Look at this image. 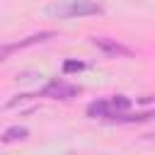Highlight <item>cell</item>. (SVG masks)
<instances>
[{
  "label": "cell",
  "instance_id": "6da1fadb",
  "mask_svg": "<svg viewBox=\"0 0 155 155\" xmlns=\"http://www.w3.org/2000/svg\"><path fill=\"white\" fill-rule=\"evenodd\" d=\"M131 107V99L124 97V94H114V97H104V99H97L92 104H87V116L92 119H114L119 114H126V109Z\"/></svg>",
  "mask_w": 155,
  "mask_h": 155
},
{
  "label": "cell",
  "instance_id": "7a4b0ae2",
  "mask_svg": "<svg viewBox=\"0 0 155 155\" xmlns=\"http://www.w3.org/2000/svg\"><path fill=\"white\" fill-rule=\"evenodd\" d=\"M102 5H90V2H80L73 0L70 5H51L48 15H58V17H87V15H99Z\"/></svg>",
  "mask_w": 155,
  "mask_h": 155
},
{
  "label": "cell",
  "instance_id": "3957f363",
  "mask_svg": "<svg viewBox=\"0 0 155 155\" xmlns=\"http://www.w3.org/2000/svg\"><path fill=\"white\" fill-rule=\"evenodd\" d=\"M75 94H80V87L70 85V82H63V80H51L41 90V97H51V99H70Z\"/></svg>",
  "mask_w": 155,
  "mask_h": 155
},
{
  "label": "cell",
  "instance_id": "277c9868",
  "mask_svg": "<svg viewBox=\"0 0 155 155\" xmlns=\"http://www.w3.org/2000/svg\"><path fill=\"white\" fill-rule=\"evenodd\" d=\"M92 44L104 53V56H133V51L124 44H119L116 39H107V36H94Z\"/></svg>",
  "mask_w": 155,
  "mask_h": 155
},
{
  "label": "cell",
  "instance_id": "5b68a950",
  "mask_svg": "<svg viewBox=\"0 0 155 155\" xmlns=\"http://www.w3.org/2000/svg\"><path fill=\"white\" fill-rule=\"evenodd\" d=\"M56 34L53 31H39V34H31V36H27V39H22V41H17V44H5L2 48H0V58H7L12 51H19V48H27V46H31V44H39V41H46V39H53Z\"/></svg>",
  "mask_w": 155,
  "mask_h": 155
},
{
  "label": "cell",
  "instance_id": "8992f818",
  "mask_svg": "<svg viewBox=\"0 0 155 155\" xmlns=\"http://www.w3.org/2000/svg\"><path fill=\"white\" fill-rule=\"evenodd\" d=\"M155 116V111H140V114H119V116H114L111 121H116V124H140V121H150Z\"/></svg>",
  "mask_w": 155,
  "mask_h": 155
},
{
  "label": "cell",
  "instance_id": "52a82bcc",
  "mask_svg": "<svg viewBox=\"0 0 155 155\" xmlns=\"http://www.w3.org/2000/svg\"><path fill=\"white\" fill-rule=\"evenodd\" d=\"M27 136H29V128H27V126H10V128H5V133H2V143L24 140Z\"/></svg>",
  "mask_w": 155,
  "mask_h": 155
},
{
  "label": "cell",
  "instance_id": "ba28073f",
  "mask_svg": "<svg viewBox=\"0 0 155 155\" xmlns=\"http://www.w3.org/2000/svg\"><path fill=\"white\" fill-rule=\"evenodd\" d=\"M85 68V63H80V61H65L63 63V70L65 73H80Z\"/></svg>",
  "mask_w": 155,
  "mask_h": 155
},
{
  "label": "cell",
  "instance_id": "9c48e42d",
  "mask_svg": "<svg viewBox=\"0 0 155 155\" xmlns=\"http://www.w3.org/2000/svg\"><path fill=\"white\" fill-rule=\"evenodd\" d=\"M80 2H90V5H99L102 0H80Z\"/></svg>",
  "mask_w": 155,
  "mask_h": 155
},
{
  "label": "cell",
  "instance_id": "30bf717a",
  "mask_svg": "<svg viewBox=\"0 0 155 155\" xmlns=\"http://www.w3.org/2000/svg\"><path fill=\"white\" fill-rule=\"evenodd\" d=\"M150 138H155V131H153V133H150Z\"/></svg>",
  "mask_w": 155,
  "mask_h": 155
}]
</instances>
